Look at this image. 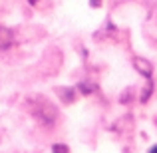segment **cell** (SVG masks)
I'll list each match as a JSON object with an SVG mask.
<instances>
[{
  "instance_id": "277c9868",
  "label": "cell",
  "mask_w": 157,
  "mask_h": 153,
  "mask_svg": "<svg viewBox=\"0 0 157 153\" xmlns=\"http://www.w3.org/2000/svg\"><path fill=\"white\" fill-rule=\"evenodd\" d=\"M58 94H60V98H62L64 103H72L74 100H76V96H78V90L76 88H60Z\"/></svg>"
},
{
  "instance_id": "ba28073f",
  "label": "cell",
  "mask_w": 157,
  "mask_h": 153,
  "mask_svg": "<svg viewBox=\"0 0 157 153\" xmlns=\"http://www.w3.org/2000/svg\"><path fill=\"white\" fill-rule=\"evenodd\" d=\"M155 123H157V117H155Z\"/></svg>"
},
{
  "instance_id": "52a82bcc",
  "label": "cell",
  "mask_w": 157,
  "mask_h": 153,
  "mask_svg": "<svg viewBox=\"0 0 157 153\" xmlns=\"http://www.w3.org/2000/svg\"><path fill=\"white\" fill-rule=\"evenodd\" d=\"M147 153H157V143H155V145H153V147H151V149H149V151H147Z\"/></svg>"
},
{
  "instance_id": "6da1fadb",
  "label": "cell",
  "mask_w": 157,
  "mask_h": 153,
  "mask_svg": "<svg viewBox=\"0 0 157 153\" xmlns=\"http://www.w3.org/2000/svg\"><path fill=\"white\" fill-rule=\"evenodd\" d=\"M32 115H34L42 125H52V123L58 119L56 107H54L48 100H42V98L38 100V105H32Z\"/></svg>"
},
{
  "instance_id": "5b68a950",
  "label": "cell",
  "mask_w": 157,
  "mask_h": 153,
  "mask_svg": "<svg viewBox=\"0 0 157 153\" xmlns=\"http://www.w3.org/2000/svg\"><path fill=\"white\" fill-rule=\"evenodd\" d=\"M52 153H70V147L66 145V143H54Z\"/></svg>"
},
{
  "instance_id": "3957f363",
  "label": "cell",
  "mask_w": 157,
  "mask_h": 153,
  "mask_svg": "<svg viewBox=\"0 0 157 153\" xmlns=\"http://www.w3.org/2000/svg\"><path fill=\"white\" fill-rule=\"evenodd\" d=\"M12 44H14V34H12V30L0 26V50H8V48H12Z\"/></svg>"
},
{
  "instance_id": "7a4b0ae2",
  "label": "cell",
  "mask_w": 157,
  "mask_h": 153,
  "mask_svg": "<svg viewBox=\"0 0 157 153\" xmlns=\"http://www.w3.org/2000/svg\"><path fill=\"white\" fill-rule=\"evenodd\" d=\"M133 66L145 80H151V76H153V66H151L145 58H133Z\"/></svg>"
},
{
  "instance_id": "8992f818",
  "label": "cell",
  "mask_w": 157,
  "mask_h": 153,
  "mask_svg": "<svg viewBox=\"0 0 157 153\" xmlns=\"http://www.w3.org/2000/svg\"><path fill=\"white\" fill-rule=\"evenodd\" d=\"M101 4H104V0H90V6L92 8H100Z\"/></svg>"
}]
</instances>
